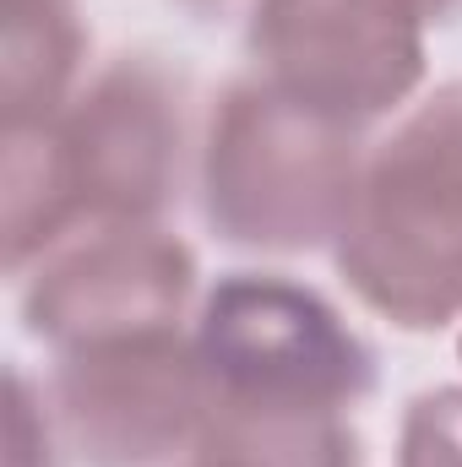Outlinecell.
<instances>
[{
  "mask_svg": "<svg viewBox=\"0 0 462 467\" xmlns=\"http://www.w3.org/2000/svg\"><path fill=\"white\" fill-rule=\"evenodd\" d=\"M392 467H462V380L425 386L403 402Z\"/></svg>",
  "mask_w": 462,
  "mask_h": 467,
  "instance_id": "obj_11",
  "label": "cell"
},
{
  "mask_svg": "<svg viewBox=\"0 0 462 467\" xmlns=\"http://www.w3.org/2000/svg\"><path fill=\"white\" fill-rule=\"evenodd\" d=\"M332 272L359 310L430 337L462 327V77L370 136Z\"/></svg>",
  "mask_w": 462,
  "mask_h": 467,
  "instance_id": "obj_2",
  "label": "cell"
},
{
  "mask_svg": "<svg viewBox=\"0 0 462 467\" xmlns=\"http://www.w3.org/2000/svg\"><path fill=\"white\" fill-rule=\"evenodd\" d=\"M16 321L49 353L185 332L202 305L196 244L169 223H88L11 277Z\"/></svg>",
  "mask_w": 462,
  "mask_h": 467,
  "instance_id": "obj_6",
  "label": "cell"
},
{
  "mask_svg": "<svg viewBox=\"0 0 462 467\" xmlns=\"http://www.w3.org/2000/svg\"><path fill=\"white\" fill-rule=\"evenodd\" d=\"M174 467H364L353 419H207Z\"/></svg>",
  "mask_w": 462,
  "mask_h": 467,
  "instance_id": "obj_9",
  "label": "cell"
},
{
  "mask_svg": "<svg viewBox=\"0 0 462 467\" xmlns=\"http://www.w3.org/2000/svg\"><path fill=\"white\" fill-rule=\"evenodd\" d=\"M202 109L163 49H120L60 115L5 130V272L88 223H163L196 185Z\"/></svg>",
  "mask_w": 462,
  "mask_h": 467,
  "instance_id": "obj_1",
  "label": "cell"
},
{
  "mask_svg": "<svg viewBox=\"0 0 462 467\" xmlns=\"http://www.w3.org/2000/svg\"><path fill=\"white\" fill-rule=\"evenodd\" d=\"M191 22H229V16H245L250 0H174Z\"/></svg>",
  "mask_w": 462,
  "mask_h": 467,
  "instance_id": "obj_12",
  "label": "cell"
},
{
  "mask_svg": "<svg viewBox=\"0 0 462 467\" xmlns=\"http://www.w3.org/2000/svg\"><path fill=\"white\" fill-rule=\"evenodd\" d=\"M93 71L82 0H0V109L5 130L60 115Z\"/></svg>",
  "mask_w": 462,
  "mask_h": 467,
  "instance_id": "obj_8",
  "label": "cell"
},
{
  "mask_svg": "<svg viewBox=\"0 0 462 467\" xmlns=\"http://www.w3.org/2000/svg\"><path fill=\"white\" fill-rule=\"evenodd\" d=\"M71 441L60 430L49 380L33 375L22 358L5 369V467H71Z\"/></svg>",
  "mask_w": 462,
  "mask_h": 467,
  "instance_id": "obj_10",
  "label": "cell"
},
{
  "mask_svg": "<svg viewBox=\"0 0 462 467\" xmlns=\"http://www.w3.org/2000/svg\"><path fill=\"white\" fill-rule=\"evenodd\" d=\"M457 16L462 0H250L245 71L370 136L425 93L430 33Z\"/></svg>",
  "mask_w": 462,
  "mask_h": 467,
  "instance_id": "obj_5",
  "label": "cell"
},
{
  "mask_svg": "<svg viewBox=\"0 0 462 467\" xmlns=\"http://www.w3.org/2000/svg\"><path fill=\"white\" fill-rule=\"evenodd\" d=\"M364 147V130L294 104L256 71H239L202 104L196 213L218 244L245 255L332 250Z\"/></svg>",
  "mask_w": 462,
  "mask_h": 467,
  "instance_id": "obj_3",
  "label": "cell"
},
{
  "mask_svg": "<svg viewBox=\"0 0 462 467\" xmlns=\"http://www.w3.org/2000/svg\"><path fill=\"white\" fill-rule=\"evenodd\" d=\"M191 348L207 419H353L381 391V348L353 316L272 266H234L202 288Z\"/></svg>",
  "mask_w": 462,
  "mask_h": 467,
  "instance_id": "obj_4",
  "label": "cell"
},
{
  "mask_svg": "<svg viewBox=\"0 0 462 467\" xmlns=\"http://www.w3.org/2000/svg\"><path fill=\"white\" fill-rule=\"evenodd\" d=\"M457 358H462V332H457Z\"/></svg>",
  "mask_w": 462,
  "mask_h": 467,
  "instance_id": "obj_13",
  "label": "cell"
},
{
  "mask_svg": "<svg viewBox=\"0 0 462 467\" xmlns=\"http://www.w3.org/2000/svg\"><path fill=\"white\" fill-rule=\"evenodd\" d=\"M49 358L44 380L82 467H174L207 430V386L191 327Z\"/></svg>",
  "mask_w": 462,
  "mask_h": 467,
  "instance_id": "obj_7",
  "label": "cell"
}]
</instances>
